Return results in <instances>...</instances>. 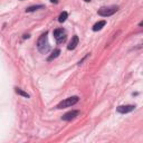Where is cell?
<instances>
[{"label": "cell", "mask_w": 143, "mask_h": 143, "mask_svg": "<svg viewBox=\"0 0 143 143\" xmlns=\"http://www.w3.org/2000/svg\"><path fill=\"white\" fill-rule=\"evenodd\" d=\"M15 91H16V93L19 94V95L24 96V97H26V98H29V94H27L26 92H24L22 89H20V88H15Z\"/></svg>", "instance_id": "cell-12"}, {"label": "cell", "mask_w": 143, "mask_h": 143, "mask_svg": "<svg viewBox=\"0 0 143 143\" xmlns=\"http://www.w3.org/2000/svg\"><path fill=\"white\" fill-rule=\"evenodd\" d=\"M67 17H68V13H67L66 11H63V12L59 15V18H58V21H59V22H64L65 20L67 19Z\"/></svg>", "instance_id": "cell-11"}, {"label": "cell", "mask_w": 143, "mask_h": 143, "mask_svg": "<svg viewBox=\"0 0 143 143\" xmlns=\"http://www.w3.org/2000/svg\"><path fill=\"white\" fill-rule=\"evenodd\" d=\"M37 47L39 49V51H41L42 54L47 53L49 50V45H48V40H47V33L42 34L39 37L37 41Z\"/></svg>", "instance_id": "cell-1"}, {"label": "cell", "mask_w": 143, "mask_h": 143, "mask_svg": "<svg viewBox=\"0 0 143 143\" xmlns=\"http://www.w3.org/2000/svg\"><path fill=\"white\" fill-rule=\"evenodd\" d=\"M118 10V7L116 6H111V7H102L101 9H98L97 13L100 16H103V17H108V16H112Z\"/></svg>", "instance_id": "cell-2"}, {"label": "cell", "mask_w": 143, "mask_h": 143, "mask_svg": "<svg viewBox=\"0 0 143 143\" xmlns=\"http://www.w3.org/2000/svg\"><path fill=\"white\" fill-rule=\"evenodd\" d=\"M50 2H53V3H58V0H50Z\"/></svg>", "instance_id": "cell-13"}, {"label": "cell", "mask_w": 143, "mask_h": 143, "mask_svg": "<svg viewBox=\"0 0 143 143\" xmlns=\"http://www.w3.org/2000/svg\"><path fill=\"white\" fill-rule=\"evenodd\" d=\"M59 54H60V50H59V49H55V50H54L53 53H51V55L48 57V59H47V60H48V62H51L53 59L57 58L58 56H59Z\"/></svg>", "instance_id": "cell-9"}, {"label": "cell", "mask_w": 143, "mask_h": 143, "mask_svg": "<svg viewBox=\"0 0 143 143\" xmlns=\"http://www.w3.org/2000/svg\"><path fill=\"white\" fill-rule=\"evenodd\" d=\"M77 45H78V37H77V36H73L72 40L69 41L68 46H67V48H68V50H73V49L76 48Z\"/></svg>", "instance_id": "cell-7"}, {"label": "cell", "mask_w": 143, "mask_h": 143, "mask_svg": "<svg viewBox=\"0 0 143 143\" xmlns=\"http://www.w3.org/2000/svg\"><path fill=\"white\" fill-rule=\"evenodd\" d=\"M54 37L56 38L58 44L63 42L65 39H66V36H65V30L63 28H58L54 30Z\"/></svg>", "instance_id": "cell-4"}, {"label": "cell", "mask_w": 143, "mask_h": 143, "mask_svg": "<svg viewBox=\"0 0 143 143\" xmlns=\"http://www.w3.org/2000/svg\"><path fill=\"white\" fill-rule=\"evenodd\" d=\"M106 25V21L105 20H101V21H98V22H96L95 25L93 26V30L94 31H98V30H101V29L103 28V27Z\"/></svg>", "instance_id": "cell-8"}, {"label": "cell", "mask_w": 143, "mask_h": 143, "mask_svg": "<svg viewBox=\"0 0 143 143\" xmlns=\"http://www.w3.org/2000/svg\"><path fill=\"white\" fill-rule=\"evenodd\" d=\"M84 1H86V2H89V1H91V0H84Z\"/></svg>", "instance_id": "cell-15"}, {"label": "cell", "mask_w": 143, "mask_h": 143, "mask_svg": "<svg viewBox=\"0 0 143 143\" xmlns=\"http://www.w3.org/2000/svg\"><path fill=\"white\" fill-rule=\"evenodd\" d=\"M134 108H135L134 105H121V106H118L117 108H116V111L121 114H126V113L132 112Z\"/></svg>", "instance_id": "cell-5"}, {"label": "cell", "mask_w": 143, "mask_h": 143, "mask_svg": "<svg viewBox=\"0 0 143 143\" xmlns=\"http://www.w3.org/2000/svg\"><path fill=\"white\" fill-rule=\"evenodd\" d=\"M139 26H141V27H142V26H143V20H142V21H141V22H140V24H139Z\"/></svg>", "instance_id": "cell-14"}, {"label": "cell", "mask_w": 143, "mask_h": 143, "mask_svg": "<svg viewBox=\"0 0 143 143\" xmlns=\"http://www.w3.org/2000/svg\"><path fill=\"white\" fill-rule=\"evenodd\" d=\"M44 8V6L42 4H37V6H31L29 7V8L26 9V12H31V11H35V10H38V9H41Z\"/></svg>", "instance_id": "cell-10"}, {"label": "cell", "mask_w": 143, "mask_h": 143, "mask_svg": "<svg viewBox=\"0 0 143 143\" xmlns=\"http://www.w3.org/2000/svg\"><path fill=\"white\" fill-rule=\"evenodd\" d=\"M78 114H79V112H78V111H71V112H68V113L64 114L62 118L64 121H71V120H73V118H75Z\"/></svg>", "instance_id": "cell-6"}, {"label": "cell", "mask_w": 143, "mask_h": 143, "mask_svg": "<svg viewBox=\"0 0 143 143\" xmlns=\"http://www.w3.org/2000/svg\"><path fill=\"white\" fill-rule=\"evenodd\" d=\"M77 102H78L77 96H72V97H68V98H66V100L62 101V102L57 105V108L62 109V108H66V107H71V106H73V105H75Z\"/></svg>", "instance_id": "cell-3"}]
</instances>
